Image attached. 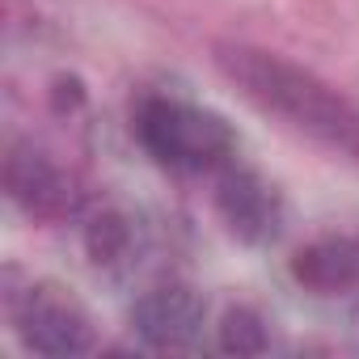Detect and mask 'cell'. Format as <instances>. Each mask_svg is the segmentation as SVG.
Listing matches in <instances>:
<instances>
[{
	"mask_svg": "<svg viewBox=\"0 0 359 359\" xmlns=\"http://www.w3.org/2000/svg\"><path fill=\"white\" fill-rule=\"evenodd\" d=\"M212 60L224 72V81L237 85V93L250 97L258 110L279 114L317 144L359 161V106L346 102L338 89H330L321 76L275 51L245 43H216Z\"/></svg>",
	"mask_w": 359,
	"mask_h": 359,
	"instance_id": "cell-1",
	"label": "cell"
},
{
	"mask_svg": "<svg viewBox=\"0 0 359 359\" xmlns=\"http://www.w3.org/2000/svg\"><path fill=\"white\" fill-rule=\"evenodd\" d=\"M135 140L144 152L177 173H203V169H224L237 156V131L229 127L224 114L203 110L195 102L177 97H144L135 106Z\"/></svg>",
	"mask_w": 359,
	"mask_h": 359,
	"instance_id": "cell-2",
	"label": "cell"
},
{
	"mask_svg": "<svg viewBox=\"0 0 359 359\" xmlns=\"http://www.w3.org/2000/svg\"><path fill=\"white\" fill-rule=\"evenodd\" d=\"M13 325L34 355H85L93 346V325L85 309L60 283H30L13 300Z\"/></svg>",
	"mask_w": 359,
	"mask_h": 359,
	"instance_id": "cell-3",
	"label": "cell"
},
{
	"mask_svg": "<svg viewBox=\"0 0 359 359\" xmlns=\"http://www.w3.org/2000/svg\"><path fill=\"white\" fill-rule=\"evenodd\" d=\"M216 212L224 220V229L245 241V245H266L279 237V224H283V195L275 191V182L258 169H245V165H224L220 182H216Z\"/></svg>",
	"mask_w": 359,
	"mask_h": 359,
	"instance_id": "cell-4",
	"label": "cell"
},
{
	"mask_svg": "<svg viewBox=\"0 0 359 359\" xmlns=\"http://www.w3.org/2000/svg\"><path fill=\"white\" fill-rule=\"evenodd\" d=\"M5 191L34 220H64L81 203L76 182H72L64 169H55V161L47 152H39L34 144H9V156H5Z\"/></svg>",
	"mask_w": 359,
	"mask_h": 359,
	"instance_id": "cell-5",
	"label": "cell"
},
{
	"mask_svg": "<svg viewBox=\"0 0 359 359\" xmlns=\"http://www.w3.org/2000/svg\"><path fill=\"white\" fill-rule=\"evenodd\" d=\"M203 317H208V304L187 283H161L131 304V330L156 351L191 346L203 330Z\"/></svg>",
	"mask_w": 359,
	"mask_h": 359,
	"instance_id": "cell-6",
	"label": "cell"
},
{
	"mask_svg": "<svg viewBox=\"0 0 359 359\" xmlns=\"http://www.w3.org/2000/svg\"><path fill=\"white\" fill-rule=\"evenodd\" d=\"M287 271L313 296H342V292L359 287V237H351V233L317 237L292 254Z\"/></svg>",
	"mask_w": 359,
	"mask_h": 359,
	"instance_id": "cell-7",
	"label": "cell"
},
{
	"mask_svg": "<svg viewBox=\"0 0 359 359\" xmlns=\"http://www.w3.org/2000/svg\"><path fill=\"white\" fill-rule=\"evenodd\" d=\"M127 250H131V220L123 212H114V208L93 212L89 224H85V254H89V262L114 266V262L127 258Z\"/></svg>",
	"mask_w": 359,
	"mask_h": 359,
	"instance_id": "cell-8",
	"label": "cell"
},
{
	"mask_svg": "<svg viewBox=\"0 0 359 359\" xmlns=\"http://www.w3.org/2000/svg\"><path fill=\"white\" fill-rule=\"evenodd\" d=\"M266 321L250 304H233L220 321V351L224 355H262L266 351Z\"/></svg>",
	"mask_w": 359,
	"mask_h": 359,
	"instance_id": "cell-9",
	"label": "cell"
},
{
	"mask_svg": "<svg viewBox=\"0 0 359 359\" xmlns=\"http://www.w3.org/2000/svg\"><path fill=\"white\" fill-rule=\"evenodd\" d=\"M85 102H89V89H85V81H81L76 72H60V76H51V89H47V106H51V114H76Z\"/></svg>",
	"mask_w": 359,
	"mask_h": 359,
	"instance_id": "cell-10",
	"label": "cell"
}]
</instances>
